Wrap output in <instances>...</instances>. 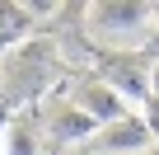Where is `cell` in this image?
Listing matches in <instances>:
<instances>
[{"instance_id": "obj_1", "label": "cell", "mask_w": 159, "mask_h": 155, "mask_svg": "<svg viewBox=\"0 0 159 155\" xmlns=\"http://www.w3.org/2000/svg\"><path fill=\"white\" fill-rule=\"evenodd\" d=\"M154 5H140V0H98V5H84V28L108 42V52H131L126 42H140L154 28Z\"/></svg>"}, {"instance_id": "obj_2", "label": "cell", "mask_w": 159, "mask_h": 155, "mask_svg": "<svg viewBox=\"0 0 159 155\" xmlns=\"http://www.w3.org/2000/svg\"><path fill=\"white\" fill-rule=\"evenodd\" d=\"M94 75L98 80H108L131 108H140V104H150V75H154V66H150V52H140V47H131V52H94Z\"/></svg>"}, {"instance_id": "obj_3", "label": "cell", "mask_w": 159, "mask_h": 155, "mask_svg": "<svg viewBox=\"0 0 159 155\" xmlns=\"http://www.w3.org/2000/svg\"><path fill=\"white\" fill-rule=\"evenodd\" d=\"M38 113H42L47 141H52L56 150H70V146H89V141H94V132H98V122H94L84 108H75V104L66 99V90H61V94H47V99L38 104Z\"/></svg>"}, {"instance_id": "obj_4", "label": "cell", "mask_w": 159, "mask_h": 155, "mask_svg": "<svg viewBox=\"0 0 159 155\" xmlns=\"http://www.w3.org/2000/svg\"><path fill=\"white\" fill-rule=\"evenodd\" d=\"M66 99L75 104V108H84L98 127H108V122H122V118H131L136 108L108 85V80H98V75H75V80L66 85Z\"/></svg>"}, {"instance_id": "obj_5", "label": "cell", "mask_w": 159, "mask_h": 155, "mask_svg": "<svg viewBox=\"0 0 159 155\" xmlns=\"http://www.w3.org/2000/svg\"><path fill=\"white\" fill-rule=\"evenodd\" d=\"M154 146H159V141H154L150 122H145L140 113H131V118H122V122L98 127L94 141L80 146V150H84V155H145V150H154Z\"/></svg>"}, {"instance_id": "obj_6", "label": "cell", "mask_w": 159, "mask_h": 155, "mask_svg": "<svg viewBox=\"0 0 159 155\" xmlns=\"http://www.w3.org/2000/svg\"><path fill=\"white\" fill-rule=\"evenodd\" d=\"M47 127L38 108H19L0 127V155H47Z\"/></svg>"}, {"instance_id": "obj_7", "label": "cell", "mask_w": 159, "mask_h": 155, "mask_svg": "<svg viewBox=\"0 0 159 155\" xmlns=\"http://www.w3.org/2000/svg\"><path fill=\"white\" fill-rule=\"evenodd\" d=\"M80 155H84V150H80ZM145 155H159V146H154V150H145Z\"/></svg>"}]
</instances>
